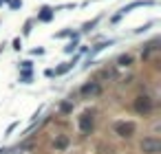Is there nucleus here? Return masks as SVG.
<instances>
[{
    "instance_id": "1",
    "label": "nucleus",
    "mask_w": 161,
    "mask_h": 154,
    "mask_svg": "<svg viewBox=\"0 0 161 154\" xmlns=\"http://www.w3.org/2000/svg\"><path fill=\"white\" fill-rule=\"evenodd\" d=\"M141 150H144L146 154H157V152L161 150V143H159L157 139H144V141H141Z\"/></svg>"
},
{
    "instance_id": "2",
    "label": "nucleus",
    "mask_w": 161,
    "mask_h": 154,
    "mask_svg": "<svg viewBox=\"0 0 161 154\" xmlns=\"http://www.w3.org/2000/svg\"><path fill=\"white\" fill-rule=\"evenodd\" d=\"M115 130H117L119 137H130L135 132V125L132 123H117V125H115Z\"/></svg>"
},
{
    "instance_id": "3",
    "label": "nucleus",
    "mask_w": 161,
    "mask_h": 154,
    "mask_svg": "<svg viewBox=\"0 0 161 154\" xmlns=\"http://www.w3.org/2000/svg\"><path fill=\"white\" fill-rule=\"evenodd\" d=\"M135 106H137V110H139V112H150V108H152V104H150L148 97H139Z\"/></svg>"
},
{
    "instance_id": "4",
    "label": "nucleus",
    "mask_w": 161,
    "mask_h": 154,
    "mask_svg": "<svg viewBox=\"0 0 161 154\" xmlns=\"http://www.w3.org/2000/svg\"><path fill=\"white\" fill-rule=\"evenodd\" d=\"M80 128H82V132H90V128H93V117L84 115V117L80 119Z\"/></svg>"
},
{
    "instance_id": "5",
    "label": "nucleus",
    "mask_w": 161,
    "mask_h": 154,
    "mask_svg": "<svg viewBox=\"0 0 161 154\" xmlns=\"http://www.w3.org/2000/svg\"><path fill=\"white\" fill-rule=\"evenodd\" d=\"M53 13H55V11H53L51 7H42V9H40V16H38V20H40V22H49V20L53 18Z\"/></svg>"
},
{
    "instance_id": "6",
    "label": "nucleus",
    "mask_w": 161,
    "mask_h": 154,
    "mask_svg": "<svg viewBox=\"0 0 161 154\" xmlns=\"http://www.w3.org/2000/svg\"><path fill=\"white\" fill-rule=\"evenodd\" d=\"M88 93H97V84H86L82 88V95H88Z\"/></svg>"
},
{
    "instance_id": "7",
    "label": "nucleus",
    "mask_w": 161,
    "mask_h": 154,
    "mask_svg": "<svg viewBox=\"0 0 161 154\" xmlns=\"http://www.w3.org/2000/svg\"><path fill=\"white\" fill-rule=\"evenodd\" d=\"M66 145H68V139H66V137H60V139L55 141V147H58V150H64Z\"/></svg>"
},
{
    "instance_id": "8",
    "label": "nucleus",
    "mask_w": 161,
    "mask_h": 154,
    "mask_svg": "<svg viewBox=\"0 0 161 154\" xmlns=\"http://www.w3.org/2000/svg\"><path fill=\"white\" fill-rule=\"evenodd\" d=\"M31 27H33V20H27V24H25V31H22V33H25V35H29V33H31Z\"/></svg>"
},
{
    "instance_id": "9",
    "label": "nucleus",
    "mask_w": 161,
    "mask_h": 154,
    "mask_svg": "<svg viewBox=\"0 0 161 154\" xmlns=\"http://www.w3.org/2000/svg\"><path fill=\"white\" fill-rule=\"evenodd\" d=\"M97 22H99V18H95L93 22H86V24H84V31H90V27H95Z\"/></svg>"
},
{
    "instance_id": "10",
    "label": "nucleus",
    "mask_w": 161,
    "mask_h": 154,
    "mask_svg": "<svg viewBox=\"0 0 161 154\" xmlns=\"http://www.w3.org/2000/svg\"><path fill=\"white\" fill-rule=\"evenodd\" d=\"M13 48H16V51H20V48H22V40H20V38H16V40H13Z\"/></svg>"
},
{
    "instance_id": "11",
    "label": "nucleus",
    "mask_w": 161,
    "mask_h": 154,
    "mask_svg": "<svg viewBox=\"0 0 161 154\" xmlns=\"http://www.w3.org/2000/svg\"><path fill=\"white\" fill-rule=\"evenodd\" d=\"M18 7H22V0H11V9H18Z\"/></svg>"
},
{
    "instance_id": "12",
    "label": "nucleus",
    "mask_w": 161,
    "mask_h": 154,
    "mask_svg": "<svg viewBox=\"0 0 161 154\" xmlns=\"http://www.w3.org/2000/svg\"><path fill=\"white\" fill-rule=\"evenodd\" d=\"M22 68H25V70H29V68H31V62H29V60H27V62H22Z\"/></svg>"
},
{
    "instance_id": "13",
    "label": "nucleus",
    "mask_w": 161,
    "mask_h": 154,
    "mask_svg": "<svg viewBox=\"0 0 161 154\" xmlns=\"http://www.w3.org/2000/svg\"><path fill=\"white\" fill-rule=\"evenodd\" d=\"M2 2H5V0H0V5H2Z\"/></svg>"
}]
</instances>
